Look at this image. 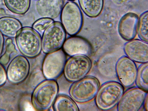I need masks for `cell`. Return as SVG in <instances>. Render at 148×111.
Returning <instances> with one entry per match:
<instances>
[{
    "instance_id": "26",
    "label": "cell",
    "mask_w": 148,
    "mask_h": 111,
    "mask_svg": "<svg viewBox=\"0 0 148 111\" xmlns=\"http://www.w3.org/2000/svg\"><path fill=\"white\" fill-rule=\"evenodd\" d=\"M143 106L145 108V110L148 111V96H147L146 99H145V102L143 104Z\"/></svg>"
},
{
    "instance_id": "15",
    "label": "cell",
    "mask_w": 148,
    "mask_h": 111,
    "mask_svg": "<svg viewBox=\"0 0 148 111\" xmlns=\"http://www.w3.org/2000/svg\"><path fill=\"white\" fill-rule=\"evenodd\" d=\"M64 2V0H38L36 11L42 18L55 19L60 14Z\"/></svg>"
},
{
    "instance_id": "27",
    "label": "cell",
    "mask_w": 148,
    "mask_h": 111,
    "mask_svg": "<svg viewBox=\"0 0 148 111\" xmlns=\"http://www.w3.org/2000/svg\"><path fill=\"white\" fill-rule=\"evenodd\" d=\"M67 1H75V0H67Z\"/></svg>"
},
{
    "instance_id": "5",
    "label": "cell",
    "mask_w": 148,
    "mask_h": 111,
    "mask_svg": "<svg viewBox=\"0 0 148 111\" xmlns=\"http://www.w3.org/2000/svg\"><path fill=\"white\" fill-rule=\"evenodd\" d=\"M60 19L66 32L71 36L77 35L82 28V12L73 1H68L64 5L60 13Z\"/></svg>"
},
{
    "instance_id": "10",
    "label": "cell",
    "mask_w": 148,
    "mask_h": 111,
    "mask_svg": "<svg viewBox=\"0 0 148 111\" xmlns=\"http://www.w3.org/2000/svg\"><path fill=\"white\" fill-rule=\"evenodd\" d=\"M116 72L120 83L125 88H130L135 82L137 66L134 62L127 56L121 57L117 60Z\"/></svg>"
},
{
    "instance_id": "8",
    "label": "cell",
    "mask_w": 148,
    "mask_h": 111,
    "mask_svg": "<svg viewBox=\"0 0 148 111\" xmlns=\"http://www.w3.org/2000/svg\"><path fill=\"white\" fill-rule=\"evenodd\" d=\"M66 56L62 49L47 54L42 65V72L47 80H55L59 77L64 71Z\"/></svg>"
},
{
    "instance_id": "20",
    "label": "cell",
    "mask_w": 148,
    "mask_h": 111,
    "mask_svg": "<svg viewBox=\"0 0 148 111\" xmlns=\"http://www.w3.org/2000/svg\"><path fill=\"white\" fill-rule=\"evenodd\" d=\"M148 63H142L137 69L135 82L137 87L148 91Z\"/></svg>"
},
{
    "instance_id": "12",
    "label": "cell",
    "mask_w": 148,
    "mask_h": 111,
    "mask_svg": "<svg viewBox=\"0 0 148 111\" xmlns=\"http://www.w3.org/2000/svg\"><path fill=\"white\" fill-rule=\"evenodd\" d=\"M123 50L126 56L133 61L141 63L148 62V42L133 39L125 43Z\"/></svg>"
},
{
    "instance_id": "22",
    "label": "cell",
    "mask_w": 148,
    "mask_h": 111,
    "mask_svg": "<svg viewBox=\"0 0 148 111\" xmlns=\"http://www.w3.org/2000/svg\"><path fill=\"white\" fill-rule=\"evenodd\" d=\"M5 51L4 54L0 58V63L6 66L10 61V55L13 53L16 52L15 46L11 38H8L5 43Z\"/></svg>"
},
{
    "instance_id": "11",
    "label": "cell",
    "mask_w": 148,
    "mask_h": 111,
    "mask_svg": "<svg viewBox=\"0 0 148 111\" xmlns=\"http://www.w3.org/2000/svg\"><path fill=\"white\" fill-rule=\"evenodd\" d=\"M29 70L27 59L22 56H18L12 60L8 67L6 74L8 80L13 84L22 83L27 78Z\"/></svg>"
},
{
    "instance_id": "24",
    "label": "cell",
    "mask_w": 148,
    "mask_h": 111,
    "mask_svg": "<svg viewBox=\"0 0 148 111\" xmlns=\"http://www.w3.org/2000/svg\"><path fill=\"white\" fill-rule=\"evenodd\" d=\"M0 63V86L3 85L7 80V74L6 71Z\"/></svg>"
},
{
    "instance_id": "14",
    "label": "cell",
    "mask_w": 148,
    "mask_h": 111,
    "mask_svg": "<svg viewBox=\"0 0 148 111\" xmlns=\"http://www.w3.org/2000/svg\"><path fill=\"white\" fill-rule=\"evenodd\" d=\"M63 51L70 56L77 55L88 56L92 51L89 42L82 37L72 36L66 40L63 45Z\"/></svg>"
},
{
    "instance_id": "7",
    "label": "cell",
    "mask_w": 148,
    "mask_h": 111,
    "mask_svg": "<svg viewBox=\"0 0 148 111\" xmlns=\"http://www.w3.org/2000/svg\"><path fill=\"white\" fill-rule=\"evenodd\" d=\"M92 67V62L88 56L77 55L71 56L65 65V78L70 82L79 81L86 76Z\"/></svg>"
},
{
    "instance_id": "28",
    "label": "cell",
    "mask_w": 148,
    "mask_h": 111,
    "mask_svg": "<svg viewBox=\"0 0 148 111\" xmlns=\"http://www.w3.org/2000/svg\"><path fill=\"white\" fill-rule=\"evenodd\" d=\"M3 1V0H0V3H2Z\"/></svg>"
},
{
    "instance_id": "3",
    "label": "cell",
    "mask_w": 148,
    "mask_h": 111,
    "mask_svg": "<svg viewBox=\"0 0 148 111\" xmlns=\"http://www.w3.org/2000/svg\"><path fill=\"white\" fill-rule=\"evenodd\" d=\"M59 92L58 83L47 80L39 84L33 92L32 103L37 110L46 111L52 106Z\"/></svg>"
},
{
    "instance_id": "16",
    "label": "cell",
    "mask_w": 148,
    "mask_h": 111,
    "mask_svg": "<svg viewBox=\"0 0 148 111\" xmlns=\"http://www.w3.org/2000/svg\"><path fill=\"white\" fill-rule=\"evenodd\" d=\"M22 28L20 21L13 17L4 16L0 18V32L9 38H14Z\"/></svg>"
},
{
    "instance_id": "23",
    "label": "cell",
    "mask_w": 148,
    "mask_h": 111,
    "mask_svg": "<svg viewBox=\"0 0 148 111\" xmlns=\"http://www.w3.org/2000/svg\"><path fill=\"white\" fill-rule=\"evenodd\" d=\"M53 19L47 18H42L37 20L33 24L32 28L40 34H43L47 27L54 22Z\"/></svg>"
},
{
    "instance_id": "1",
    "label": "cell",
    "mask_w": 148,
    "mask_h": 111,
    "mask_svg": "<svg viewBox=\"0 0 148 111\" xmlns=\"http://www.w3.org/2000/svg\"><path fill=\"white\" fill-rule=\"evenodd\" d=\"M125 90L121 83L109 81L104 83L98 91L95 97V103L99 109L108 111L117 105Z\"/></svg>"
},
{
    "instance_id": "9",
    "label": "cell",
    "mask_w": 148,
    "mask_h": 111,
    "mask_svg": "<svg viewBox=\"0 0 148 111\" xmlns=\"http://www.w3.org/2000/svg\"><path fill=\"white\" fill-rule=\"evenodd\" d=\"M148 92L134 87L124 92L117 105V111H138L143 106Z\"/></svg>"
},
{
    "instance_id": "21",
    "label": "cell",
    "mask_w": 148,
    "mask_h": 111,
    "mask_svg": "<svg viewBox=\"0 0 148 111\" xmlns=\"http://www.w3.org/2000/svg\"><path fill=\"white\" fill-rule=\"evenodd\" d=\"M137 33L141 40L148 42V11L144 12L139 18Z\"/></svg>"
},
{
    "instance_id": "18",
    "label": "cell",
    "mask_w": 148,
    "mask_h": 111,
    "mask_svg": "<svg viewBox=\"0 0 148 111\" xmlns=\"http://www.w3.org/2000/svg\"><path fill=\"white\" fill-rule=\"evenodd\" d=\"M53 108L55 111H79V109L75 101L72 98L64 95L57 96Z\"/></svg>"
},
{
    "instance_id": "6",
    "label": "cell",
    "mask_w": 148,
    "mask_h": 111,
    "mask_svg": "<svg viewBox=\"0 0 148 111\" xmlns=\"http://www.w3.org/2000/svg\"><path fill=\"white\" fill-rule=\"evenodd\" d=\"M66 37V32L61 22L54 21L45 30L42 38V50L47 54L60 49Z\"/></svg>"
},
{
    "instance_id": "17",
    "label": "cell",
    "mask_w": 148,
    "mask_h": 111,
    "mask_svg": "<svg viewBox=\"0 0 148 111\" xmlns=\"http://www.w3.org/2000/svg\"><path fill=\"white\" fill-rule=\"evenodd\" d=\"M81 9L84 14L91 18L99 16L104 7V0H78Z\"/></svg>"
},
{
    "instance_id": "13",
    "label": "cell",
    "mask_w": 148,
    "mask_h": 111,
    "mask_svg": "<svg viewBox=\"0 0 148 111\" xmlns=\"http://www.w3.org/2000/svg\"><path fill=\"white\" fill-rule=\"evenodd\" d=\"M139 16L133 12H129L123 15L119 21L118 30L123 39L129 41L134 39L137 35Z\"/></svg>"
},
{
    "instance_id": "19",
    "label": "cell",
    "mask_w": 148,
    "mask_h": 111,
    "mask_svg": "<svg viewBox=\"0 0 148 111\" xmlns=\"http://www.w3.org/2000/svg\"><path fill=\"white\" fill-rule=\"evenodd\" d=\"M5 6L10 11L18 15L27 13L30 7V0H3Z\"/></svg>"
},
{
    "instance_id": "2",
    "label": "cell",
    "mask_w": 148,
    "mask_h": 111,
    "mask_svg": "<svg viewBox=\"0 0 148 111\" xmlns=\"http://www.w3.org/2000/svg\"><path fill=\"white\" fill-rule=\"evenodd\" d=\"M15 38L17 47L25 56L34 58L40 54L42 51L41 37L33 28L22 27Z\"/></svg>"
},
{
    "instance_id": "29",
    "label": "cell",
    "mask_w": 148,
    "mask_h": 111,
    "mask_svg": "<svg viewBox=\"0 0 148 111\" xmlns=\"http://www.w3.org/2000/svg\"><path fill=\"white\" fill-rule=\"evenodd\" d=\"M36 1H38V0H36Z\"/></svg>"
},
{
    "instance_id": "25",
    "label": "cell",
    "mask_w": 148,
    "mask_h": 111,
    "mask_svg": "<svg viewBox=\"0 0 148 111\" xmlns=\"http://www.w3.org/2000/svg\"><path fill=\"white\" fill-rule=\"evenodd\" d=\"M4 44V39L3 35L0 32V56L2 53Z\"/></svg>"
},
{
    "instance_id": "4",
    "label": "cell",
    "mask_w": 148,
    "mask_h": 111,
    "mask_svg": "<svg viewBox=\"0 0 148 111\" xmlns=\"http://www.w3.org/2000/svg\"><path fill=\"white\" fill-rule=\"evenodd\" d=\"M100 86V82L97 78L86 76L73 83L70 87L69 94L76 102L85 103L95 98Z\"/></svg>"
}]
</instances>
